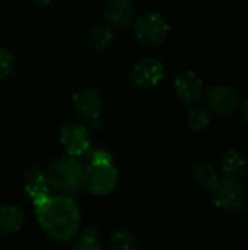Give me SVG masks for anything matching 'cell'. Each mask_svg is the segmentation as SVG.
Returning <instances> with one entry per match:
<instances>
[{
  "label": "cell",
  "mask_w": 248,
  "mask_h": 250,
  "mask_svg": "<svg viewBox=\"0 0 248 250\" xmlns=\"http://www.w3.org/2000/svg\"><path fill=\"white\" fill-rule=\"evenodd\" d=\"M35 214L44 233L57 243L70 242L80 229L82 215L73 198L48 195L35 204Z\"/></svg>",
  "instance_id": "1"
},
{
  "label": "cell",
  "mask_w": 248,
  "mask_h": 250,
  "mask_svg": "<svg viewBox=\"0 0 248 250\" xmlns=\"http://www.w3.org/2000/svg\"><path fill=\"white\" fill-rule=\"evenodd\" d=\"M89 163L83 173V189L95 196L110 195L118 185V170L107 149H89Z\"/></svg>",
  "instance_id": "2"
},
{
  "label": "cell",
  "mask_w": 248,
  "mask_h": 250,
  "mask_svg": "<svg viewBox=\"0 0 248 250\" xmlns=\"http://www.w3.org/2000/svg\"><path fill=\"white\" fill-rule=\"evenodd\" d=\"M85 167L79 158L64 155L57 158L48 168L50 188L56 195L73 198L83 189Z\"/></svg>",
  "instance_id": "3"
},
{
  "label": "cell",
  "mask_w": 248,
  "mask_h": 250,
  "mask_svg": "<svg viewBox=\"0 0 248 250\" xmlns=\"http://www.w3.org/2000/svg\"><path fill=\"white\" fill-rule=\"evenodd\" d=\"M134 34L143 44L159 45L170 34V23L162 15L156 12H146L136 19Z\"/></svg>",
  "instance_id": "4"
},
{
  "label": "cell",
  "mask_w": 248,
  "mask_h": 250,
  "mask_svg": "<svg viewBox=\"0 0 248 250\" xmlns=\"http://www.w3.org/2000/svg\"><path fill=\"white\" fill-rule=\"evenodd\" d=\"M210 195H212V204L216 208L227 212L240 211L246 204L244 186L237 180L219 179V182L210 190Z\"/></svg>",
  "instance_id": "5"
},
{
  "label": "cell",
  "mask_w": 248,
  "mask_h": 250,
  "mask_svg": "<svg viewBox=\"0 0 248 250\" xmlns=\"http://www.w3.org/2000/svg\"><path fill=\"white\" fill-rule=\"evenodd\" d=\"M72 104L75 111L80 119H83L91 127H101V113H102V98L92 88H80L73 94Z\"/></svg>",
  "instance_id": "6"
},
{
  "label": "cell",
  "mask_w": 248,
  "mask_h": 250,
  "mask_svg": "<svg viewBox=\"0 0 248 250\" xmlns=\"http://www.w3.org/2000/svg\"><path fill=\"white\" fill-rule=\"evenodd\" d=\"M60 141H61V145H63L64 151L67 152V155L75 157V158L86 155L88 151L92 148L88 129L83 125L75 123V122L66 123L61 127Z\"/></svg>",
  "instance_id": "7"
},
{
  "label": "cell",
  "mask_w": 248,
  "mask_h": 250,
  "mask_svg": "<svg viewBox=\"0 0 248 250\" xmlns=\"http://www.w3.org/2000/svg\"><path fill=\"white\" fill-rule=\"evenodd\" d=\"M132 82L140 89H151L158 86L164 76V64L156 59H142L132 69Z\"/></svg>",
  "instance_id": "8"
},
{
  "label": "cell",
  "mask_w": 248,
  "mask_h": 250,
  "mask_svg": "<svg viewBox=\"0 0 248 250\" xmlns=\"http://www.w3.org/2000/svg\"><path fill=\"white\" fill-rule=\"evenodd\" d=\"M205 104L213 113L229 114L237 110L240 98L234 88L228 85H215L208 89L205 95Z\"/></svg>",
  "instance_id": "9"
},
{
  "label": "cell",
  "mask_w": 248,
  "mask_h": 250,
  "mask_svg": "<svg viewBox=\"0 0 248 250\" xmlns=\"http://www.w3.org/2000/svg\"><path fill=\"white\" fill-rule=\"evenodd\" d=\"M23 189L34 205L47 198L51 190L47 170L38 166L28 168L23 176Z\"/></svg>",
  "instance_id": "10"
},
{
  "label": "cell",
  "mask_w": 248,
  "mask_h": 250,
  "mask_svg": "<svg viewBox=\"0 0 248 250\" xmlns=\"http://www.w3.org/2000/svg\"><path fill=\"white\" fill-rule=\"evenodd\" d=\"M177 94L186 101V103H196L202 97L203 92V82L197 73L193 70H184L181 72L174 82Z\"/></svg>",
  "instance_id": "11"
},
{
  "label": "cell",
  "mask_w": 248,
  "mask_h": 250,
  "mask_svg": "<svg viewBox=\"0 0 248 250\" xmlns=\"http://www.w3.org/2000/svg\"><path fill=\"white\" fill-rule=\"evenodd\" d=\"M25 221V212L19 205L6 204L0 207V239L18 233Z\"/></svg>",
  "instance_id": "12"
},
{
  "label": "cell",
  "mask_w": 248,
  "mask_h": 250,
  "mask_svg": "<svg viewBox=\"0 0 248 250\" xmlns=\"http://www.w3.org/2000/svg\"><path fill=\"white\" fill-rule=\"evenodd\" d=\"M219 168L225 179L229 180H240L247 174L248 170V160L238 151L231 149L225 152L219 161Z\"/></svg>",
  "instance_id": "13"
},
{
  "label": "cell",
  "mask_w": 248,
  "mask_h": 250,
  "mask_svg": "<svg viewBox=\"0 0 248 250\" xmlns=\"http://www.w3.org/2000/svg\"><path fill=\"white\" fill-rule=\"evenodd\" d=\"M104 18L107 19L108 25L114 28H123L133 19V4L130 0H110L104 10Z\"/></svg>",
  "instance_id": "14"
},
{
  "label": "cell",
  "mask_w": 248,
  "mask_h": 250,
  "mask_svg": "<svg viewBox=\"0 0 248 250\" xmlns=\"http://www.w3.org/2000/svg\"><path fill=\"white\" fill-rule=\"evenodd\" d=\"M190 177L196 185L206 190H212L219 182L218 173L208 163H194L190 168Z\"/></svg>",
  "instance_id": "15"
},
{
  "label": "cell",
  "mask_w": 248,
  "mask_h": 250,
  "mask_svg": "<svg viewBox=\"0 0 248 250\" xmlns=\"http://www.w3.org/2000/svg\"><path fill=\"white\" fill-rule=\"evenodd\" d=\"M113 40H114L113 29L108 25L99 23L92 28L88 44H89V48H92L95 51H104L110 47Z\"/></svg>",
  "instance_id": "16"
},
{
  "label": "cell",
  "mask_w": 248,
  "mask_h": 250,
  "mask_svg": "<svg viewBox=\"0 0 248 250\" xmlns=\"http://www.w3.org/2000/svg\"><path fill=\"white\" fill-rule=\"evenodd\" d=\"M69 250H102L99 243V231L96 227L91 226L83 230V233L72 243Z\"/></svg>",
  "instance_id": "17"
},
{
  "label": "cell",
  "mask_w": 248,
  "mask_h": 250,
  "mask_svg": "<svg viewBox=\"0 0 248 250\" xmlns=\"http://www.w3.org/2000/svg\"><path fill=\"white\" fill-rule=\"evenodd\" d=\"M209 123H210V114L205 108H200V107L191 108L186 119V125H187L189 130H191L194 133L205 130L209 126Z\"/></svg>",
  "instance_id": "18"
},
{
  "label": "cell",
  "mask_w": 248,
  "mask_h": 250,
  "mask_svg": "<svg viewBox=\"0 0 248 250\" xmlns=\"http://www.w3.org/2000/svg\"><path fill=\"white\" fill-rule=\"evenodd\" d=\"M108 250H137V242L129 231H115L108 240Z\"/></svg>",
  "instance_id": "19"
},
{
  "label": "cell",
  "mask_w": 248,
  "mask_h": 250,
  "mask_svg": "<svg viewBox=\"0 0 248 250\" xmlns=\"http://www.w3.org/2000/svg\"><path fill=\"white\" fill-rule=\"evenodd\" d=\"M15 72V57L13 54L6 50L0 48V79H7Z\"/></svg>",
  "instance_id": "20"
},
{
  "label": "cell",
  "mask_w": 248,
  "mask_h": 250,
  "mask_svg": "<svg viewBox=\"0 0 248 250\" xmlns=\"http://www.w3.org/2000/svg\"><path fill=\"white\" fill-rule=\"evenodd\" d=\"M37 4H39V6H51V4H54L56 1H58V0H34Z\"/></svg>",
  "instance_id": "21"
},
{
  "label": "cell",
  "mask_w": 248,
  "mask_h": 250,
  "mask_svg": "<svg viewBox=\"0 0 248 250\" xmlns=\"http://www.w3.org/2000/svg\"><path fill=\"white\" fill-rule=\"evenodd\" d=\"M243 116H244L246 122L248 123V98L244 101V104H243Z\"/></svg>",
  "instance_id": "22"
}]
</instances>
